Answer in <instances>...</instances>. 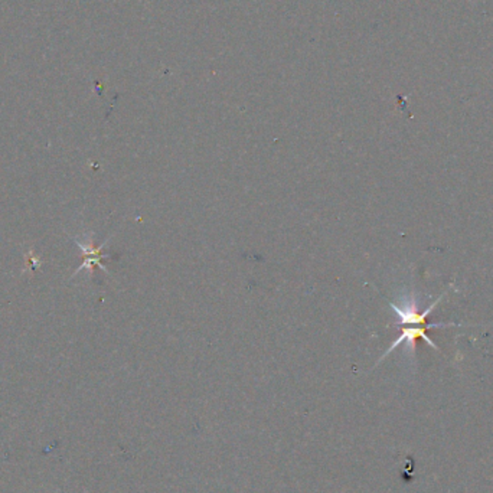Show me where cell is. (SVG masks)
<instances>
[{"label": "cell", "instance_id": "cell-2", "mask_svg": "<svg viewBox=\"0 0 493 493\" xmlns=\"http://www.w3.org/2000/svg\"><path fill=\"white\" fill-rule=\"evenodd\" d=\"M75 243H76L78 247H80V248L84 251L86 258H84V263H83L80 267H78V270L74 273V276H76L78 273H81L83 270L91 271L94 266H98L104 273H109L107 269H106V266L102 264V258H107V255H104V254H102V248H104V245H106V244L109 243V240L104 241L102 245H100V247H94L90 240H87V241H80L78 238H75Z\"/></svg>", "mask_w": 493, "mask_h": 493}, {"label": "cell", "instance_id": "cell-1", "mask_svg": "<svg viewBox=\"0 0 493 493\" xmlns=\"http://www.w3.org/2000/svg\"><path fill=\"white\" fill-rule=\"evenodd\" d=\"M454 326H461L459 323H430L428 326H404L403 327V332L401 335L397 337V339L393 342V345L388 348V351L379 358L378 363H381L389 353L394 352L400 345L405 344L410 349V352H412L415 349V342H417L419 339H423L426 344H428L435 351H440V348L437 346V344H434L428 335H427V330L428 329H434V327H454ZM377 363V365H378Z\"/></svg>", "mask_w": 493, "mask_h": 493}]
</instances>
